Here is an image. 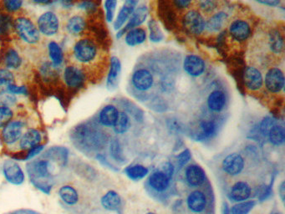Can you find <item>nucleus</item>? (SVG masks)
<instances>
[{
    "mask_svg": "<svg viewBox=\"0 0 285 214\" xmlns=\"http://www.w3.org/2000/svg\"><path fill=\"white\" fill-rule=\"evenodd\" d=\"M197 8L202 15H212L219 11L220 0H197Z\"/></svg>",
    "mask_w": 285,
    "mask_h": 214,
    "instance_id": "obj_32",
    "label": "nucleus"
},
{
    "mask_svg": "<svg viewBox=\"0 0 285 214\" xmlns=\"http://www.w3.org/2000/svg\"><path fill=\"white\" fill-rule=\"evenodd\" d=\"M12 19L10 16L0 15V34L7 33L11 27Z\"/></svg>",
    "mask_w": 285,
    "mask_h": 214,
    "instance_id": "obj_51",
    "label": "nucleus"
},
{
    "mask_svg": "<svg viewBox=\"0 0 285 214\" xmlns=\"http://www.w3.org/2000/svg\"><path fill=\"white\" fill-rule=\"evenodd\" d=\"M81 8L86 10V11H93V10H95V5L92 2L86 1V2H83L81 4Z\"/></svg>",
    "mask_w": 285,
    "mask_h": 214,
    "instance_id": "obj_57",
    "label": "nucleus"
},
{
    "mask_svg": "<svg viewBox=\"0 0 285 214\" xmlns=\"http://www.w3.org/2000/svg\"><path fill=\"white\" fill-rule=\"evenodd\" d=\"M228 34L237 43H244L252 35V26L244 19H234L228 24Z\"/></svg>",
    "mask_w": 285,
    "mask_h": 214,
    "instance_id": "obj_4",
    "label": "nucleus"
},
{
    "mask_svg": "<svg viewBox=\"0 0 285 214\" xmlns=\"http://www.w3.org/2000/svg\"><path fill=\"white\" fill-rule=\"evenodd\" d=\"M125 173L131 180L140 181L149 173V170L142 165H133L126 167Z\"/></svg>",
    "mask_w": 285,
    "mask_h": 214,
    "instance_id": "obj_33",
    "label": "nucleus"
},
{
    "mask_svg": "<svg viewBox=\"0 0 285 214\" xmlns=\"http://www.w3.org/2000/svg\"><path fill=\"white\" fill-rule=\"evenodd\" d=\"M15 95L9 91L0 92V106H8L14 105L15 103Z\"/></svg>",
    "mask_w": 285,
    "mask_h": 214,
    "instance_id": "obj_46",
    "label": "nucleus"
},
{
    "mask_svg": "<svg viewBox=\"0 0 285 214\" xmlns=\"http://www.w3.org/2000/svg\"><path fill=\"white\" fill-rule=\"evenodd\" d=\"M161 171H163L166 176H168L169 179L171 180L172 179V176H173L174 173V167L173 165L171 164L170 162H166L165 163L164 166H163V168Z\"/></svg>",
    "mask_w": 285,
    "mask_h": 214,
    "instance_id": "obj_54",
    "label": "nucleus"
},
{
    "mask_svg": "<svg viewBox=\"0 0 285 214\" xmlns=\"http://www.w3.org/2000/svg\"><path fill=\"white\" fill-rule=\"evenodd\" d=\"M268 46L274 55H282L284 50V40L278 29H272L268 35Z\"/></svg>",
    "mask_w": 285,
    "mask_h": 214,
    "instance_id": "obj_23",
    "label": "nucleus"
},
{
    "mask_svg": "<svg viewBox=\"0 0 285 214\" xmlns=\"http://www.w3.org/2000/svg\"><path fill=\"white\" fill-rule=\"evenodd\" d=\"M218 130V125L213 120H204L200 122L199 132L197 135V140H204L216 134Z\"/></svg>",
    "mask_w": 285,
    "mask_h": 214,
    "instance_id": "obj_29",
    "label": "nucleus"
},
{
    "mask_svg": "<svg viewBox=\"0 0 285 214\" xmlns=\"http://www.w3.org/2000/svg\"><path fill=\"white\" fill-rule=\"evenodd\" d=\"M110 152H111V155L113 157V159L116 160L117 162H120V163H123V162H126L123 151H122L121 144L118 140H112V143H111Z\"/></svg>",
    "mask_w": 285,
    "mask_h": 214,
    "instance_id": "obj_40",
    "label": "nucleus"
},
{
    "mask_svg": "<svg viewBox=\"0 0 285 214\" xmlns=\"http://www.w3.org/2000/svg\"><path fill=\"white\" fill-rule=\"evenodd\" d=\"M38 29L40 33L45 36H53L57 33L60 29V20L55 13H45L38 19Z\"/></svg>",
    "mask_w": 285,
    "mask_h": 214,
    "instance_id": "obj_7",
    "label": "nucleus"
},
{
    "mask_svg": "<svg viewBox=\"0 0 285 214\" xmlns=\"http://www.w3.org/2000/svg\"><path fill=\"white\" fill-rule=\"evenodd\" d=\"M15 26L18 35L27 44L34 45L40 41L41 33L30 19L24 17L18 18L15 20Z\"/></svg>",
    "mask_w": 285,
    "mask_h": 214,
    "instance_id": "obj_3",
    "label": "nucleus"
},
{
    "mask_svg": "<svg viewBox=\"0 0 285 214\" xmlns=\"http://www.w3.org/2000/svg\"><path fill=\"white\" fill-rule=\"evenodd\" d=\"M138 1L139 0H126L117 15V19L115 20L114 29L116 30L122 29L125 23L130 19V17L135 11Z\"/></svg>",
    "mask_w": 285,
    "mask_h": 214,
    "instance_id": "obj_16",
    "label": "nucleus"
},
{
    "mask_svg": "<svg viewBox=\"0 0 285 214\" xmlns=\"http://www.w3.org/2000/svg\"><path fill=\"white\" fill-rule=\"evenodd\" d=\"M24 123L20 121H11L3 128V140L8 145L17 142L22 136Z\"/></svg>",
    "mask_w": 285,
    "mask_h": 214,
    "instance_id": "obj_12",
    "label": "nucleus"
},
{
    "mask_svg": "<svg viewBox=\"0 0 285 214\" xmlns=\"http://www.w3.org/2000/svg\"><path fill=\"white\" fill-rule=\"evenodd\" d=\"M32 167H29V172L31 176H33L35 179H47L50 176V169L51 165L47 160H39L31 164Z\"/></svg>",
    "mask_w": 285,
    "mask_h": 214,
    "instance_id": "obj_27",
    "label": "nucleus"
},
{
    "mask_svg": "<svg viewBox=\"0 0 285 214\" xmlns=\"http://www.w3.org/2000/svg\"><path fill=\"white\" fill-rule=\"evenodd\" d=\"M174 85H175V79L171 75H166V76L164 75L161 79V87L164 91L173 88Z\"/></svg>",
    "mask_w": 285,
    "mask_h": 214,
    "instance_id": "obj_52",
    "label": "nucleus"
},
{
    "mask_svg": "<svg viewBox=\"0 0 285 214\" xmlns=\"http://www.w3.org/2000/svg\"><path fill=\"white\" fill-rule=\"evenodd\" d=\"M59 196L62 201L69 206L76 205L80 199L77 190L74 187L69 185L62 186L59 190Z\"/></svg>",
    "mask_w": 285,
    "mask_h": 214,
    "instance_id": "obj_30",
    "label": "nucleus"
},
{
    "mask_svg": "<svg viewBox=\"0 0 285 214\" xmlns=\"http://www.w3.org/2000/svg\"><path fill=\"white\" fill-rule=\"evenodd\" d=\"M255 1L261 5L269 6V7H277L281 4V0H255Z\"/></svg>",
    "mask_w": 285,
    "mask_h": 214,
    "instance_id": "obj_56",
    "label": "nucleus"
},
{
    "mask_svg": "<svg viewBox=\"0 0 285 214\" xmlns=\"http://www.w3.org/2000/svg\"><path fill=\"white\" fill-rule=\"evenodd\" d=\"M243 82L247 90L258 91L264 86V77L257 67L250 65L245 68L243 72Z\"/></svg>",
    "mask_w": 285,
    "mask_h": 214,
    "instance_id": "obj_9",
    "label": "nucleus"
},
{
    "mask_svg": "<svg viewBox=\"0 0 285 214\" xmlns=\"http://www.w3.org/2000/svg\"><path fill=\"white\" fill-rule=\"evenodd\" d=\"M255 206L256 202L254 200L238 202L230 208V214H248Z\"/></svg>",
    "mask_w": 285,
    "mask_h": 214,
    "instance_id": "obj_39",
    "label": "nucleus"
},
{
    "mask_svg": "<svg viewBox=\"0 0 285 214\" xmlns=\"http://www.w3.org/2000/svg\"><path fill=\"white\" fill-rule=\"evenodd\" d=\"M49 49V55H50V60L52 61L54 66H59L62 64L64 57H63V52L61 48L55 41H52L48 46Z\"/></svg>",
    "mask_w": 285,
    "mask_h": 214,
    "instance_id": "obj_36",
    "label": "nucleus"
},
{
    "mask_svg": "<svg viewBox=\"0 0 285 214\" xmlns=\"http://www.w3.org/2000/svg\"><path fill=\"white\" fill-rule=\"evenodd\" d=\"M172 6L179 11H187L190 10L193 0H171Z\"/></svg>",
    "mask_w": 285,
    "mask_h": 214,
    "instance_id": "obj_48",
    "label": "nucleus"
},
{
    "mask_svg": "<svg viewBox=\"0 0 285 214\" xmlns=\"http://www.w3.org/2000/svg\"><path fill=\"white\" fill-rule=\"evenodd\" d=\"M149 28V38L150 41L154 43H158L163 41L164 34L162 33V29L160 28L159 24L155 19H151L148 24Z\"/></svg>",
    "mask_w": 285,
    "mask_h": 214,
    "instance_id": "obj_38",
    "label": "nucleus"
},
{
    "mask_svg": "<svg viewBox=\"0 0 285 214\" xmlns=\"http://www.w3.org/2000/svg\"><path fill=\"white\" fill-rule=\"evenodd\" d=\"M187 203L188 208L192 212L200 213L204 211L205 207L207 206V198L201 191H193L188 196Z\"/></svg>",
    "mask_w": 285,
    "mask_h": 214,
    "instance_id": "obj_18",
    "label": "nucleus"
},
{
    "mask_svg": "<svg viewBox=\"0 0 285 214\" xmlns=\"http://www.w3.org/2000/svg\"><path fill=\"white\" fill-rule=\"evenodd\" d=\"M44 146L38 145L34 147V148H32L30 150H29V153H27L26 157L25 159H30V158H33L34 156L38 155L39 153H41V151L43 150Z\"/></svg>",
    "mask_w": 285,
    "mask_h": 214,
    "instance_id": "obj_55",
    "label": "nucleus"
},
{
    "mask_svg": "<svg viewBox=\"0 0 285 214\" xmlns=\"http://www.w3.org/2000/svg\"><path fill=\"white\" fill-rule=\"evenodd\" d=\"M124 108L127 111L129 114L132 115L135 119L139 122H141L143 120V112L141 110L139 109L135 104L131 102V101H126V104L124 105Z\"/></svg>",
    "mask_w": 285,
    "mask_h": 214,
    "instance_id": "obj_44",
    "label": "nucleus"
},
{
    "mask_svg": "<svg viewBox=\"0 0 285 214\" xmlns=\"http://www.w3.org/2000/svg\"><path fill=\"white\" fill-rule=\"evenodd\" d=\"M33 2L36 4H41V5H45V4H49L51 0H33Z\"/></svg>",
    "mask_w": 285,
    "mask_h": 214,
    "instance_id": "obj_60",
    "label": "nucleus"
},
{
    "mask_svg": "<svg viewBox=\"0 0 285 214\" xmlns=\"http://www.w3.org/2000/svg\"><path fill=\"white\" fill-rule=\"evenodd\" d=\"M183 69L191 77H199L203 75L206 69V63L199 55H188L184 58Z\"/></svg>",
    "mask_w": 285,
    "mask_h": 214,
    "instance_id": "obj_8",
    "label": "nucleus"
},
{
    "mask_svg": "<svg viewBox=\"0 0 285 214\" xmlns=\"http://www.w3.org/2000/svg\"><path fill=\"white\" fill-rule=\"evenodd\" d=\"M223 214H230V207L226 202L224 203V206H223Z\"/></svg>",
    "mask_w": 285,
    "mask_h": 214,
    "instance_id": "obj_59",
    "label": "nucleus"
},
{
    "mask_svg": "<svg viewBox=\"0 0 285 214\" xmlns=\"http://www.w3.org/2000/svg\"><path fill=\"white\" fill-rule=\"evenodd\" d=\"M131 126V119L128 114L125 112H119L117 121L115 122L113 129L117 134L126 133Z\"/></svg>",
    "mask_w": 285,
    "mask_h": 214,
    "instance_id": "obj_34",
    "label": "nucleus"
},
{
    "mask_svg": "<svg viewBox=\"0 0 285 214\" xmlns=\"http://www.w3.org/2000/svg\"><path fill=\"white\" fill-rule=\"evenodd\" d=\"M154 76L150 69L139 68L135 69L131 77V84L137 91H149L154 86Z\"/></svg>",
    "mask_w": 285,
    "mask_h": 214,
    "instance_id": "obj_6",
    "label": "nucleus"
},
{
    "mask_svg": "<svg viewBox=\"0 0 285 214\" xmlns=\"http://www.w3.org/2000/svg\"><path fill=\"white\" fill-rule=\"evenodd\" d=\"M147 214H157V213H155V212H148V213Z\"/></svg>",
    "mask_w": 285,
    "mask_h": 214,
    "instance_id": "obj_62",
    "label": "nucleus"
},
{
    "mask_svg": "<svg viewBox=\"0 0 285 214\" xmlns=\"http://www.w3.org/2000/svg\"><path fill=\"white\" fill-rule=\"evenodd\" d=\"M264 85L267 91L278 94L283 91L285 86L284 74L279 67H271L267 70L264 78Z\"/></svg>",
    "mask_w": 285,
    "mask_h": 214,
    "instance_id": "obj_5",
    "label": "nucleus"
},
{
    "mask_svg": "<svg viewBox=\"0 0 285 214\" xmlns=\"http://www.w3.org/2000/svg\"><path fill=\"white\" fill-rule=\"evenodd\" d=\"M7 91L12 93L13 95H27V89L24 86H18L15 84L8 86Z\"/></svg>",
    "mask_w": 285,
    "mask_h": 214,
    "instance_id": "obj_53",
    "label": "nucleus"
},
{
    "mask_svg": "<svg viewBox=\"0 0 285 214\" xmlns=\"http://www.w3.org/2000/svg\"><path fill=\"white\" fill-rule=\"evenodd\" d=\"M119 114V111L113 105H107L103 107L99 115V121L102 126L112 127L114 126Z\"/></svg>",
    "mask_w": 285,
    "mask_h": 214,
    "instance_id": "obj_25",
    "label": "nucleus"
},
{
    "mask_svg": "<svg viewBox=\"0 0 285 214\" xmlns=\"http://www.w3.org/2000/svg\"><path fill=\"white\" fill-rule=\"evenodd\" d=\"M3 171L5 179L10 184L20 185L24 181V174L21 167L16 162L9 161L6 162L3 167Z\"/></svg>",
    "mask_w": 285,
    "mask_h": 214,
    "instance_id": "obj_15",
    "label": "nucleus"
},
{
    "mask_svg": "<svg viewBox=\"0 0 285 214\" xmlns=\"http://www.w3.org/2000/svg\"><path fill=\"white\" fill-rule=\"evenodd\" d=\"M64 81L67 86L70 88H79L83 86L86 81V75L83 70L75 65H69L64 70Z\"/></svg>",
    "mask_w": 285,
    "mask_h": 214,
    "instance_id": "obj_11",
    "label": "nucleus"
},
{
    "mask_svg": "<svg viewBox=\"0 0 285 214\" xmlns=\"http://www.w3.org/2000/svg\"><path fill=\"white\" fill-rule=\"evenodd\" d=\"M252 193V189L247 183L238 182L232 187L230 190L231 200L233 202H240L247 201Z\"/></svg>",
    "mask_w": 285,
    "mask_h": 214,
    "instance_id": "obj_19",
    "label": "nucleus"
},
{
    "mask_svg": "<svg viewBox=\"0 0 285 214\" xmlns=\"http://www.w3.org/2000/svg\"><path fill=\"white\" fill-rule=\"evenodd\" d=\"M275 124H277L275 120L270 117H264V119L262 120L261 122L259 124V132L263 136H269V131Z\"/></svg>",
    "mask_w": 285,
    "mask_h": 214,
    "instance_id": "obj_41",
    "label": "nucleus"
},
{
    "mask_svg": "<svg viewBox=\"0 0 285 214\" xmlns=\"http://www.w3.org/2000/svg\"><path fill=\"white\" fill-rule=\"evenodd\" d=\"M186 179L192 187H199L204 184L206 173L198 165H191L186 169Z\"/></svg>",
    "mask_w": 285,
    "mask_h": 214,
    "instance_id": "obj_20",
    "label": "nucleus"
},
{
    "mask_svg": "<svg viewBox=\"0 0 285 214\" xmlns=\"http://www.w3.org/2000/svg\"><path fill=\"white\" fill-rule=\"evenodd\" d=\"M150 108L157 112H163L166 111L167 105H166V101L162 97L157 96V97L153 98L151 101Z\"/></svg>",
    "mask_w": 285,
    "mask_h": 214,
    "instance_id": "obj_47",
    "label": "nucleus"
},
{
    "mask_svg": "<svg viewBox=\"0 0 285 214\" xmlns=\"http://www.w3.org/2000/svg\"><path fill=\"white\" fill-rule=\"evenodd\" d=\"M42 137L40 131L35 129H29L19 139V148L21 150H30L41 142Z\"/></svg>",
    "mask_w": 285,
    "mask_h": 214,
    "instance_id": "obj_21",
    "label": "nucleus"
},
{
    "mask_svg": "<svg viewBox=\"0 0 285 214\" xmlns=\"http://www.w3.org/2000/svg\"><path fill=\"white\" fill-rule=\"evenodd\" d=\"M148 16V9L146 5H140V7L135 9L133 14L129 19V22L123 29H121L119 33H117V38H121L124 33H126L130 29H134L140 26L146 21Z\"/></svg>",
    "mask_w": 285,
    "mask_h": 214,
    "instance_id": "obj_14",
    "label": "nucleus"
},
{
    "mask_svg": "<svg viewBox=\"0 0 285 214\" xmlns=\"http://www.w3.org/2000/svg\"><path fill=\"white\" fill-rule=\"evenodd\" d=\"M14 112L10 107L0 106V128H4L12 121Z\"/></svg>",
    "mask_w": 285,
    "mask_h": 214,
    "instance_id": "obj_42",
    "label": "nucleus"
},
{
    "mask_svg": "<svg viewBox=\"0 0 285 214\" xmlns=\"http://www.w3.org/2000/svg\"><path fill=\"white\" fill-rule=\"evenodd\" d=\"M170 181L171 180L169 179L168 176H166V174L161 170L154 171L153 173L151 174L150 177H149V184H150L151 188L159 193L164 192L168 188Z\"/></svg>",
    "mask_w": 285,
    "mask_h": 214,
    "instance_id": "obj_24",
    "label": "nucleus"
},
{
    "mask_svg": "<svg viewBox=\"0 0 285 214\" xmlns=\"http://www.w3.org/2000/svg\"><path fill=\"white\" fill-rule=\"evenodd\" d=\"M15 82V77L10 69H0V88L8 87Z\"/></svg>",
    "mask_w": 285,
    "mask_h": 214,
    "instance_id": "obj_43",
    "label": "nucleus"
},
{
    "mask_svg": "<svg viewBox=\"0 0 285 214\" xmlns=\"http://www.w3.org/2000/svg\"><path fill=\"white\" fill-rule=\"evenodd\" d=\"M146 40H147V31L140 27L130 29L126 32L125 36L126 45L131 47L141 45L145 42Z\"/></svg>",
    "mask_w": 285,
    "mask_h": 214,
    "instance_id": "obj_26",
    "label": "nucleus"
},
{
    "mask_svg": "<svg viewBox=\"0 0 285 214\" xmlns=\"http://www.w3.org/2000/svg\"><path fill=\"white\" fill-rule=\"evenodd\" d=\"M4 5L8 11L15 12L22 7L23 0H5Z\"/></svg>",
    "mask_w": 285,
    "mask_h": 214,
    "instance_id": "obj_50",
    "label": "nucleus"
},
{
    "mask_svg": "<svg viewBox=\"0 0 285 214\" xmlns=\"http://www.w3.org/2000/svg\"><path fill=\"white\" fill-rule=\"evenodd\" d=\"M11 214H18V213H11Z\"/></svg>",
    "mask_w": 285,
    "mask_h": 214,
    "instance_id": "obj_63",
    "label": "nucleus"
},
{
    "mask_svg": "<svg viewBox=\"0 0 285 214\" xmlns=\"http://www.w3.org/2000/svg\"><path fill=\"white\" fill-rule=\"evenodd\" d=\"M182 25L191 35H201L205 31L206 19L199 10H188L183 16Z\"/></svg>",
    "mask_w": 285,
    "mask_h": 214,
    "instance_id": "obj_2",
    "label": "nucleus"
},
{
    "mask_svg": "<svg viewBox=\"0 0 285 214\" xmlns=\"http://www.w3.org/2000/svg\"><path fill=\"white\" fill-rule=\"evenodd\" d=\"M191 158H192V154H191L190 151L188 150V149H185V150L183 151L176 157L177 166H179V168H183L190 161Z\"/></svg>",
    "mask_w": 285,
    "mask_h": 214,
    "instance_id": "obj_49",
    "label": "nucleus"
},
{
    "mask_svg": "<svg viewBox=\"0 0 285 214\" xmlns=\"http://www.w3.org/2000/svg\"><path fill=\"white\" fill-rule=\"evenodd\" d=\"M86 20L83 17L75 15L67 22L66 29L70 34L78 35L86 29Z\"/></svg>",
    "mask_w": 285,
    "mask_h": 214,
    "instance_id": "obj_31",
    "label": "nucleus"
},
{
    "mask_svg": "<svg viewBox=\"0 0 285 214\" xmlns=\"http://www.w3.org/2000/svg\"><path fill=\"white\" fill-rule=\"evenodd\" d=\"M73 55L79 63L91 64L96 60L99 55V49L96 44L89 39H81L75 44Z\"/></svg>",
    "mask_w": 285,
    "mask_h": 214,
    "instance_id": "obj_1",
    "label": "nucleus"
},
{
    "mask_svg": "<svg viewBox=\"0 0 285 214\" xmlns=\"http://www.w3.org/2000/svg\"><path fill=\"white\" fill-rule=\"evenodd\" d=\"M101 205L108 211H118L121 205V198L116 191L107 192L100 200Z\"/></svg>",
    "mask_w": 285,
    "mask_h": 214,
    "instance_id": "obj_28",
    "label": "nucleus"
},
{
    "mask_svg": "<svg viewBox=\"0 0 285 214\" xmlns=\"http://www.w3.org/2000/svg\"><path fill=\"white\" fill-rule=\"evenodd\" d=\"M228 14L223 10H219L209 15L206 20L205 30L210 33H219L226 26L228 21Z\"/></svg>",
    "mask_w": 285,
    "mask_h": 214,
    "instance_id": "obj_13",
    "label": "nucleus"
},
{
    "mask_svg": "<svg viewBox=\"0 0 285 214\" xmlns=\"http://www.w3.org/2000/svg\"><path fill=\"white\" fill-rule=\"evenodd\" d=\"M278 193H279V197H280L282 202H284L285 201V183L282 182L279 188H278Z\"/></svg>",
    "mask_w": 285,
    "mask_h": 214,
    "instance_id": "obj_58",
    "label": "nucleus"
},
{
    "mask_svg": "<svg viewBox=\"0 0 285 214\" xmlns=\"http://www.w3.org/2000/svg\"><path fill=\"white\" fill-rule=\"evenodd\" d=\"M268 137L273 145L277 147L283 145L285 140V131L283 126L275 124L269 131Z\"/></svg>",
    "mask_w": 285,
    "mask_h": 214,
    "instance_id": "obj_35",
    "label": "nucleus"
},
{
    "mask_svg": "<svg viewBox=\"0 0 285 214\" xmlns=\"http://www.w3.org/2000/svg\"><path fill=\"white\" fill-rule=\"evenodd\" d=\"M121 64L117 57H112L110 64L109 73L107 77L106 86L110 91H113L119 85L120 77H121Z\"/></svg>",
    "mask_w": 285,
    "mask_h": 214,
    "instance_id": "obj_17",
    "label": "nucleus"
},
{
    "mask_svg": "<svg viewBox=\"0 0 285 214\" xmlns=\"http://www.w3.org/2000/svg\"><path fill=\"white\" fill-rule=\"evenodd\" d=\"M245 162L243 157L239 153H231L224 158L222 163L223 170L230 176H237L244 168Z\"/></svg>",
    "mask_w": 285,
    "mask_h": 214,
    "instance_id": "obj_10",
    "label": "nucleus"
},
{
    "mask_svg": "<svg viewBox=\"0 0 285 214\" xmlns=\"http://www.w3.org/2000/svg\"><path fill=\"white\" fill-rule=\"evenodd\" d=\"M60 1H62V2H72V0H60Z\"/></svg>",
    "mask_w": 285,
    "mask_h": 214,
    "instance_id": "obj_61",
    "label": "nucleus"
},
{
    "mask_svg": "<svg viewBox=\"0 0 285 214\" xmlns=\"http://www.w3.org/2000/svg\"><path fill=\"white\" fill-rule=\"evenodd\" d=\"M117 5V0H105V12H106L105 14H106L107 21H113Z\"/></svg>",
    "mask_w": 285,
    "mask_h": 214,
    "instance_id": "obj_45",
    "label": "nucleus"
},
{
    "mask_svg": "<svg viewBox=\"0 0 285 214\" xmlns=\"http://www.w3.org/2000/svg\"><path fill=\"white\" fill-rule=\"evenodd\" d=\"M5 66L8 69H17L21 66L22 59L15 50H10L5 55Z\"/></svg>",
    "mask_w": 285,
    "mask_h": 214,
    "instance_id": "obj_37",
    "label": "nucleus"
},
{
    "mask_svg": "<svg viewBox=\"0 0 285 214\" xmlns=\"http://www.w3.org/2000/svg\"><path fill=\"white\" fill-rule=\"evenodd\" d=\"M207 106L213 112H221L224 111L227 103V96L221 90H216L210 93L207 97Z\"/></svg>",
    "mask_w": 285,
    "mask_h": 214,
    "instance_id": "obj_22",
    "label": "nucleus"
}]
</instances>
